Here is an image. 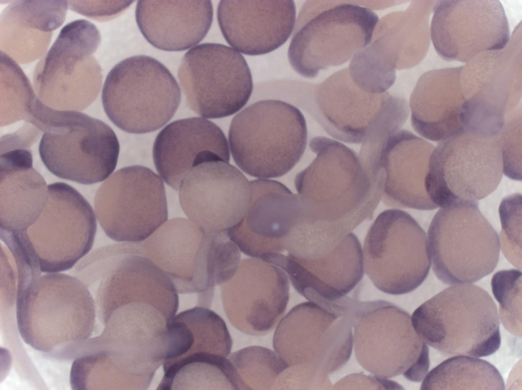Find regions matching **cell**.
Segmentation results:
<instances>
[{"instance_id":"3","label":"cell","mask_w":522,"mask_h":390,"mask_svg":"<svg viewBox=\"0 0 522 390\" xmlns=\"http://www.w3.org/2000/svg\"><path fill=\"white\" fill-rule=\"evenodd\" d=\"M28 119L43 133L40 156L56 176L90 185L106 179L115 170L119 144L104 122L78 111L52 109L37 96Z\"/></svg>"},{"instance_id":"29","label":"cell","mask_w":522,"mask_h":390,"mask_svg":"<svg viewBox=\"0 0 522 390\" xmlns=\"http://www.w3.org/2000/svg\"><path fill=\"white\" fill-rule=\"evenodd\" d=\"M461 66L429 71L418 80L410 97L411 122L422 137L441 141L464 129L460 118L464 98Z\"/></svg>"},{"instance_id":"39","label":"cell","mask_w":522,"mask_h":390,"mask_svg":"<svg viewBox=\"0 0 522 390\" xmlns=\"http://www.w3.org/2000/svg\"><path fill=\"white\" fill-rule=\"evenodd\" d=\"M70 9L76 13L97 20H108L120 14L133 1H68Z\"/></svg>"},{"instance_id":"4","label":"cell","mask_w":522,"mask_h":390,"mask_svg":"<svg viewBox=\"0 0 522 390\" xmlns=\"http://www.w3.org/2000/svg\"><path fill=\"white\" fill-rule=\"evenodd\" d=\"M411 319L420 338L446 356H487L501 345L496 304L471 283L445 289L419 306Z\"/></svg>"},{"instance_id":"32","label":"cell","mask_w":522,"mask_h":390,"mask_svg":"<svg viewBox=\"0 0 522 390\" xmlns=\"http://www.w3.org/2000/svg\"><path fill=\"white\" fill-rule=\"evenodd\" d=\"M232 345L223 319L206 307H194L179 313L167 323L163 369L213 355L226 358Z\"/></svg>"},{"instance_id":"17","label":"cell","mask_w":522,"mask_h":390,"mask_svg":"<svg viewBox=\"0 0 522 390\" xmlns=\"http://www.w3.org/2000/svg\"><path fill=\"white\" fill-rule=\"evenodd\" d=\"M45 206L26 233L42 272L69 270L91 249L97 228L93 210L74 188L64 183L48 186Z\"/></svg>"},{"instance_id":"37","label":"cell","mask_w":522,"mask_h":390,"mask_svg":"<svg viewBox=\"0 0 522 390\" xmlns=\"http://www.w3.org/2000/svg\"><path fill=\"white\" fill-rule=\"evenodd\" d=\"M499 318L505 329L521 337V272L511 269L497 272L491 279Z\"/></svg>"},{"instance_id":"16","label":"cell","mask_w":522,"mask_h":390,"mask_svg":"<svg viewBox=\"0 0 522 390\" xmlns=\"http://www.w3.org/2000/svg\"><path fill=\"white\" fill-rule=\"evenodd\" d=\"M94 209L106 234L118 242L145 241L168 219L162 180L141 166L124 167L110 175L97 191Z\"/></svg>"},{"instance_id":"12","label":"cell","mask_w":522,"mask_h":390,"mask_svg":"<svg viewBox=\"0 0 522 390\" xmlns=\"http://www.w3.org/2000/svg\"><path fill=\"white\" fill-rule=\"evenodd\" d=\"M503 173L498 135L464 131L439 142L429 160L425 186L437 207L478 201L498 187Z\"/></svg>"},{"instance_id":"25","label":"cell","mask_w":522,"mask_h":390,"mask_svg":"<svg viewBox=\"0 0 522 390\" xmlns=\"http://www.w3.org/2000/svg\"><path fill=\"white\" fill-rule=\"evenodd\" d=\"M252 200L243 219L227 230L240 250L252 257L284 251V240L295 216L298 194L268 179L250 181Z\"/></svg>"},{"instance_id":"7","label":"cell","mask_w":522,"mask_h":390,"mask_svg":"<svg viewBox=\"0 0 522 390\" xmlns=\"http://www.w3.org/2000/svg\"><path fill=\"white\" fill-rule=\"evenodd\" d=\"M18 328L23 341L49 352L88 338L94 326V300L77 278L41 276L16 297Z\"/></svg>"},{"instance_id":"36","label":"cell","mask_w":522,"mask_h":390,"mask_svg":"<svg viewBox=\"0 0 522 390\" xmlns=\"http://www.w3.org/2000/svg\"><path fill=\"white\" fill-rule=\"evenodd\" d=\"M1 126L26 120L36 96L24 73L14 60L1 51Z\"/></svg>"},{"instance_id":"27","label":"cell","mask_w":522,"mask_h":390,"mask_svg":"<svg viewBox=\"0 0 522 390\" xmlns=\"http://www.w3.org/2000/svg\"><path fill=\"white\" fill-rule=\"evenodd\" d=\"M433 144L405 129L386 140L380 156L384 171L383 202L394 207L432 210L425 182Z\"/></svg>"},{"instance_id":"8","label":"cell","mask_w":522,"mask_h":390,"mask_svg":"<svg viewBox=\"0 0 522 390\" xmlns=\"http://www.w3.org/2000/svg\"><path fill=\"white\" fill-rule=\"evenodd\" d=\"M349 317L355 355L364 369L384 379L404 374L423 378L428 373V347L406 311L386 301L353 298Z\"/></svg>"},{"instance_id":"15","label":"cell","mask_w":522,"mask_h":390,"mask_svg":"<svg viewBox=\"0 0 522 390\" xmlns=\"http://www.w3.org/2000/svg\"><path fill=\"white\" fill-rule=\"evenodd\" d=\"M178 78L190 108L207 118L238 112L253 91L245 58L221 44L205 43L189 50L181 60Z\"/></svg>"},{"instance_id":"19","label":"cell","mask_w":522,"mask_h":390,"mask_svg":"<svg viewBox=\"0 0 522 390\" xmlns=\"http://www.w3.org/2000/svg\"><path fill=\"white\" fill-rule=\"evenodd\" d=\"M430 37L443 60L467 62L487 51L503 49L510 40L500 1H441L433 7Z\"/></svg>"},{"instance_id":"31","label":"cell","mask_w":522,"mask_h":390,"mask_svg":"<svg viewBox=\"0 0 522 390\" xmlns=\"http://www.w3.org/2000/svg\"><path fill=\"white\" fill-rule=\"evenodd\" d=\"M0 225L11 231L27 230L42 213L48 186L33 168L29 148L1 152Z\"/></svg>"},{"instance_id":"2","label":"cell","mask_w":522,"mask_h":390,"mask_svg":"<svg viewBox=\"0 0 522 390\" xmlns=\"http://www.w3.org/2000/svg\"><path fill=\"white\" fill-rule=\"evenodd\" d=\"M273 345L288 366L280 378L281 389H328V375L351 356V322L346 313L303 302L281 320Z\"/></svg>"},{"instance_id":"20","label":"cell","mask_w":522,"mask_h":390,"mask_svg":"<svg viewBox=\"0 0 522 390\" xmlns=\"http://www.w3.org/2000/svg\"><path fill=\"white\" fill-rule=\"evenodd\" d=\"M178 190L184 213L207 234L227 231L239 223L252 200L250 181L236 167L222 161L192 168Z\"/></svg>"},{"instance_id":"38","label":"cell","mask_w":522,"mask_h":390,"mask_svg":"<svg viewBox=\"0 0 522 390\" xmlns=\"http://www.w3.org/2000/svg\"><path fill=\"white\" fill-rule=\"evenodd\" d=\"M521 112L518 110L507 120L498 134L502 155L503 173L509 178L521 180Z\"/></svg>"},{"instance_id":"26","label":"cell","mask_w":522,"mask_h":390,"mask_svg":"<svg viewBox=\"0 0 522 390\" xmlns=\"http://www.w3.org/2000/svg\"><path fill=\"white\" fill-rule=\"evenodd\" d=\"M153 158L162 178L177 191L192 168L210 161L229 163L230 152L227 139L218 126L207 119L192 117L174 121L159 133Z\"/></svg>"},{"instance_id":"21","label":"cell","mask_w":522,"mask_h":390,"mask_svg":"<svg viewBox=\"0 0 522 390\" xmlns=\"http://www.w3.org/2000/svg\"><path fill=\"white\" fill-rule=\"evenodd\" d=\"M311 114L331 136L360 144L367 136L401 106V96L388 91L368 93L357 87L348 68L340 70L314 89Z\"/></svg>"},{"instance_id":"35","label":"cell","mask_w":522,"mask_h":390,"mask_svg":"<svg viewBox=\"0 0 522 390\" xmlns=\"http://www.w3.org/2000/svg\"><path fill=\"white\" fill-rule=\"evenodd\" d=\"M158 390L235 389L231 365L222 357L188 364L166 374Z\"/></svg>"},{"instance_id":"10","label":"cell","mask_w":522,"mask_h":390,"mask_svg":"<svg viewBox=\"0 0 522 390\" xmlns=\"http://www.w3.org/2000/svg\"><path fill=\"white\" fill-rule=\"evenodd\" d=\"M432 270L447 284H469L491 273L500 255L499 237L478 201L440 209L427 233Z\"/></svg>"},{"instance_id":"18","label":"cell","mask_w":522,"mask_h":390,"mask_svg":"<svg viewBox=\"0 0 522 390\" xmlns=\"http://www.w3.org/2000/svg\"><path fill=\"white\" fill-rule=\"evenodd\" d=\"M142 244L144 256L165 272L178 293L203 294L211 302L216 286L214 234L178 217L166 221Z\"/></svg>"},{"instance_id":"9","label":"cell","mask_w":522,"mask_h":390,"mask_svg":"<svg viewBox=\"0 0 522 390\" xmlns=\"http://www.w3.org/2000/svg\"><path fill=\"white\" fill-rule=\"evenodd\" d=\"M101 99L110 120L122 130L144 134L165 125L176 112L181 91L170 71L145 55L126 58L108 73Z\"/></svg>"},{"instance_id":"14","label":"cell","mask_w":522,"mask_h":390,"mask_svg":"<svg viewBox=\"0 0 522 390\" xmlns=\"http://www.w3.org/2000/svg\"><path fill=\"white\" fill-rule=\"evenodd\" d=\"M362 255L364 271L375 286L395 295L418 288L431 264L425 230L410 214L398 209L377 217L364 239Z\"/></svg>"},{"instance_id":"34","label":"cell","mask_w":522,"mask_h":390,"mask_svg":"<svg viewBox=\"0 0 522 390\" xmlns=\"http://www.w3.org/2000/svg\"><path fill=\"white\" fill-rule=\"evenodd\" d=\"M236 390L276 389L277 381L288 366L272 350L250 346L228 356Z\"/></svg>"},{"instance_id":"13","label":"cell","mask_w":522,"mask_h":390,"mask_svg":"<svg viewBox=\"0 0 522 390\" xmlns=\"http://www.w3.org/2000/svg\"><path fill=\"white\" fill-rule=\"evenodd\" d=\"M465 101L461 118L475 134L497 135L518 109L521 97V38L513 35L502 49L482 53L461 66Z\"/></svg>"},{"instance_id":"11","label":"cell","mask_w":522,"mask_h":390,"mask_svg":"<svg viewBox=\"0 0 522 390\" xmlns=\"http://www.w3.org/2000/svg\"><path fill=\"white\" fill-rule=\"evenodd\" d=\"M100 43L99 31L89 21L78 19L65 25L35 69L38 98L60 111H79L91 105L102 83L101 67L93 56Z\"/></svg>"},{"instance_id":"23","label":"cell","mask_w":522,"mask_h":390,"mask_svg":"<svg viewBox=\"0 0 522 390\" xmlns=\"http://www.w3.org/2000/svg\"><path fill=\"white\" fill-rule=\"evenodd\" d=\"M263 259L283 270L300 294L324 308L347 296L364 274L361 245L352 232L322 258L299 260L275 253Z\"/></svg>"},{"instance_id":"6","label":"cell","mask_w":522,"mask_h":390,"mask_svg":"<svg viewBox=\"0 0 522 390\" xmlns=\"http://www.w3.org/2000/svg\"><path fill=\"white\" fill-rule=\"evenodd\" d=\"M310 1L296 24L288 58L300 75L342 65L371 42L379 21L370 8L352 1Z\"/></svg>"},{"instance_id":"28","label":"cell","mask_w":522,"mask_h":390,"mask_svg":"<svg viewBox=\"0 0 522 390\" xmlns=\"http://www.w3.org/2000/svg\"><path fill=\"white\" fill-rule=\"evenodd\" d=\"M136 19L146 40L156 48L182 51L206 36L213 19L211 1H139Z\"/></svg>"},{"instance_id":"22","label":"cell","mask_w":522,"mask_h":390,"mask_svg":"<svg viewBox=\"0 0 522 390\" xmlns=\"http://www.w3.org/2000/svg\"><path fill=\"white\" fill-rule=\"evenodd\" d=\"M221 293L231 324L244 333L261 335L272 331L283 315L289 283L280 267L252 257L240 262L234 275L221 285Z\"/></svg>"},{"instance_id":"30","label":"cell","mask_w":522,"mask_h":390,"mask_svg":"<svg viewBox=\"0 0 522 390\" xmlns=\"http://www.w3.org/2000/svg\"><path fill=\"white\" fill-rule=\"evenodd\" d=\"M66 1H15L0 17L1 51L16 62H33L45 53L53 32L64 22Z\"/></svg>"},{"instance_id":"33","label":"cell","mask_w":522,"mask_h":390,"mask_svg":"<svg viewBox=\"0 0 522 390\" xmlns=\"http://www.w3.org/2000/svg\"><path fill=\"white\" fill-rule=\"evenodd\" d=\"M498 369L485 360L460 355L449 358L431 370L421 389H505Z\"/></svg>"},{"instance_id":"24","label":"cell","mask_w":522,"mask_h":390,"mask_svg":"<svg viewBox=\"0 0 522 390\" xmlns=\"http://www.w3.org/2000/svg\"><path fill=\"white\" fill-rule=\"evenodd\" d=\"M293 1H221L220 29L227 42L243 54L270 53L289 39L294 29Z\"/></svg>"},{"instance_id":"1","label":"cell","mask_w":522,"mask_h":390,"mask_svg":"<svg viewBox=\"0 0 522 390\" xmlns=\"http://www.w3.org/2000/svg\"><path fill=\"white\" fill-rule=\"evenodd\" d=\"M309 145L316 157L296 175L295 188L306 197L310 219L329 242L338 245L372 216L384 180L371 177L357 154L338 141L318 136Z\"/></svg>"},{"instance_id":"5","label":"cell","mask_w":522,"mask_h":390,"mask_svg":"<svg viewBox=\"0 0 522 390\" xmlns=\"http://www.w3.org/2000/svg\"><path fill=\"white\" fill-rule=\"evenodd\" d=\"M306 121L296 107L277 100L255 102L232 119L230 150L236 165L260 179L289 172L302 157L307 144Z\"/></svg>"}]
</instances>
